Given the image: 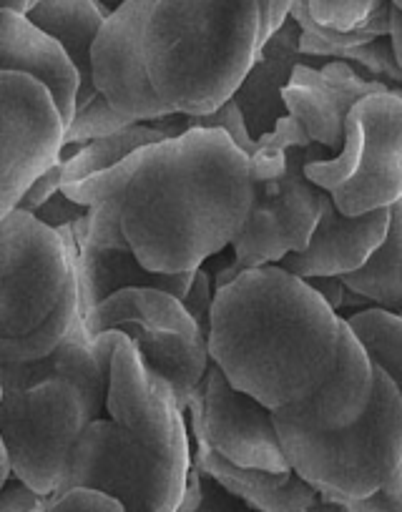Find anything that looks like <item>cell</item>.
<instances>
[{"label":"cell","instance_id":"cell-1","mask_svg":"<svg viewBox=\"0 0 402 512\" xmlns=\"http://www.w3.org/2000/svg\"><path fill=\"white\" fill-rule=\"evenodd\" d=\"M121 226L151 272L181 274L234 244L254 201L249 156L227 131L189 128L146 146L121 196Z\"/></svg>","mask_w":402,"mask_h":512},{"label":"cell","instance_id":"cell-10","mask_svg":"<svg viewBox=\"0 0 402 512\" xmlns=\"http://www.w3.org/2000/svg\"><path fill=\"white\" fill-rule=\"evenodd\" d=\"M0 209L11 214L33 181L61 161L68 123L46 86L26 73L3 71Z\"/></svg>","mask_w":402,"mask_h":512},{"label":"cell","instance_id":"cell-34","mask_svg":"<svg viewBox=\"0 0 402 512\" xmlns=\"http://www.w3.org/2000/svg\"><path fill=\"white\" fill-rule=\"evenodd\" d=\"M48 497L33 490L31 485L13 477L11 482L3 485V497H0V512H38L46 510Z\"/></svg>","mask_w":402,"mask_h":512},{"label":"cell","instance_id":"cell-19","mask_svg":"<svg viewBox=\"0 0 402 512\" xmlns=\"http://www.w3.org/2000/svg\"><path fill=\"white\" fill-rule=\"evenodd\" d=\"M194 437V465L212 477L232 497L242 500L254 512H307L320 490L294 470L272 472L259 467H242L219 455L204 437Z\"/></svg>","mask_w":402,"mask_h":512},{"label":"cell","instance_id":"cell-8","mask_svg":"<svg viewBox=\"0 0 402 512\" xmlns=\"http://www.w3.org/2000/svg\"><path fill=\"white\" fill-rule=\"evenodd\" d=\"M305 174L347 216L390 209L402 199V88L357 103L345 123V144Z\"/></svg>","mask_w":402,"mask_h":512},{"label":"cell","instance_id":"cell-9","mask_svg":"<svg viewBox=\"0 0 402 512\" xmlns=\"http://www.w3.org/2000/svg\"><path fill=\"white\" fill-rule=\"evenodd\" d=\"M93 420L86 397L66 379L0 392V445L11 455L16 477L46 497L61 490L73 450Z\"/></svg>","mask_w":402,"mask_h":512},{"label":"cell","instance_id":"cell-20","mask_svg":"<svg viewBox=\"0 0 402 512\" xmlns=\"http://www.w3.org/2000/svg\"><path fill=\"white\" fill-rule=\"evenodd\" d=\"M390 0H292L289 16L332 46H362L390 36Z\"/></svg>","mask_w":402,"mask_h":512},{"label":"cell","instance_id":"cell-37","mask_svg":"<svg viewBox=\"0 0 402 512\" xmlns=\"http://www.w3.org/2000/svg\"><path fill=\"white\" fill-rule=\"evenodd\" d=\"M289 8H292V0H269V18L267 26H264V41L282 26L289 18Z\"/></svg>","mask_w":402,"mask_h":512},{"label":"cell","instance_id":"cell-2","mask_svg":"<svg viewBox=\"0 0 402 512\" xmlns=\"http://www.w3.org/2000/svg\"><path fill=\"white\" fill-rule=\"evenodd\" d=\"M345 317L279 264L214 292L209 354L237 390L269 410L305 405L337 367Z\"/></svg>","mask_w":402,"mask_h":512},{"label":"cell","instance_id":"cell-17","mask_svg":"<svg viewBox=\"0 0 402 512\" xmlns=\"http://www.w3.org/2000/svg\"><path fill=\"white\" fill-rule=\"evenodd\" d=\"M0 63L3 71L26 73L41 81L56 98L66 123H71L81 93V73L66 48L26 13L0 11Z\"/></svg>","mask_w":402,"mask_h":512},{"label":"cell","instance_id":"cell-14","mask_svg":"<svg viewBox=\"0 0 402 512\" xmlns=\"http://www.w3.org/2000/svg\"><path fill=\"white\" fill-rule=\"evenodd\" d=\"M392 88L347 61L299 63L284 88V103L289 116L305 126L312 144L325 146L335 156L345 144V123L352 108L367 96Z\"/></svg>","mask_w":402,"mask_h":512},{"label":"cell","instance_id":"cell-43","mask_svg":"<svg viewBox=\"0 0 402 512\" xmlns=\"http://www.w3.org/2000/svg\"><path fill=\"white\" fill-rule=\"evenodd\" d=\"M36 3H38V0H36ZM36 3H33V6H36Z\"/></svg>","mask_w":402,"mask_h":512},{"label":"cell","instance_id":"cell-35","mask_svg":"<svg viewBox=\"0 0 402 512\" xmlns=\"http://www.w3.org/2000/svg\"><path fill=\"white\" fill-rule=\"evenodd\" d=\"M307 284H310V287L315 289V292L320 294V297L325 299V302L330 304L335 312H340V307L345 304V297H347L345 279L342 277H312V279H307Z\"/></svg>","mask_w":402,"mask_h":512},{"label":"cell","instance_id":"cell-25","mask_svg":"<svg viewBox=\"0 0 402 512\" xmlns=\"http://www.w3.org/2000/svg\"><path fill=\"white\" fill-rule=\"evenodd\" d=\"M299 48H302L305 56L317 58V61H347L355 68H360L362 73H367V76L377 78V81L402 88V68L397 63L395 51H392L390 36L362 43V46H332V43L302 31Z\"/></svg>","mask_w":402,"mask_h":512},{"label":"cell","instance_id":"cell-39","mask_svg":"<svg viewBox=\"0 0 402 512\" xmlns=\"http://www.w3.org/2000/svg\"><path fill=\"white\" fill-rule=\"evenodd\" d=\"M33 3H36V0H3V8H8V11H18V13H28L33 8Z\"/></svg>","mask_w":402,"mask_h":512},{"label":"cell","instance_id":"cell-4","mask_svg":"<svg viewBox=\"0 0 402 512\" xmlns=\"http://www.w3.org/2000/svg\"><path fill=\"white\" fill-rule=\"evenodd\" d=\"M3 299L0 359H46L68 337L86 332L73 226L51 229L16 209L3 216Z\"/></svg>","mask_w":402,"mask_h":512},{"label":"cell","instance_id":"cell-23","mask_svg":"<svg viewBox=\"0 0 402 512\" xmlns=\"http://www.w3.org/2000/svg\"><path fill=\"white\" fill-rule=\"evenodd\" d=\"M161 141H166V134L159 131L154 123H131V126L121 128L119 134L91 141V144L83 146L71 161H66V174H63L66 181H63V184L83 181L88 179V176L98 174V171L111 169V166L129 159L134 151L161 144Z\"/></svg>","mask_w":402,"mask_h":512},{"label":"cell","instance_id":"cell-6","mask_svg":"<svg viewBox=\"0 0 402 512\" xmlns=\"http://www.w3.org/2000/svg\"><path fill=\"white\" fill-rule=\"evenodd\" d=\"M274 422L289 467L320 495L367 497L402 465V397L380 367L370 407L352 425L327 432Z\"/></svg>","mask_w":402,"mask_h":512},{"label":"cell","instance_id":"cell-28","mask_svg":"<svg viewBox=\"0 0 402 512\" xmlns=\"http://www.w3.org/2000/svg\"><path fill=\"white\" fill-rule=\"evenodd\" d=\"M189 128H219V131H227L232 136L234 144L244 151L247 156H252L257 151L259 141L249 134L247 118H244L242 108L237 106L234 98H229L224 106H219L217 111L204 113V116H189Z\"/></svg>","mask_w":402,"mask_h":512},{"label":"cell","instance_id":"cell-11","mask_svg":"<svg viewBox=\"0 0 402 512\" xmlns=\"http://www.w3.org/2000/svg\"><path fill=\"white\" fill-rule=\"evenodd\" d=\"M191 435L204 437L219 455L242 467L287 472V455L279 440L274 412L229 382L219 364H209L207 377L186 410Z\"/></svg>","mask_w":402,"mask_h":512},{"label":"cell","instance_id":"cell-40","mask_svg":"<svg viewBox=\"0 0 402 512\" xmlns=\"http://www.w3.org/2000/svg\"><path fill=\"white\" fill-rule=\"evenodd\" d=\"M98 3H101V6H104L109 13H114V11H119L121 6H126V3H131V0H98Z\"/></svg>","mask_w":402,"mask_h":512},{"label":"cell","instance_id":"cell-13","mask_svg":"<svg viewBox=\"0 0 402 512\" xmlns=\"http://www.w3.org/2000/svg\"><path fill=\"white\" fill-rule=\"evenodd\" d=\"M154 0H131L106 18L91 51L93 83L119 113L154 123L176 113L151 83L144 61V23Z\"/></svg>","mask_w":402,"mask_h":512},{"label":"cell","instance_id":"cell-7","mask_svg":"<svg viewBox=\"0 0 402 512\" xmlns=\"http://www.w3.org/2000/svg\"><path fill=\"white\" fill-rule=\"evenodd\" d=\"M91 337L119 329L134 342L151 374L174 390L181 412L189 410L212 364L209 339L201 334L179 297L154 287L121 289L83 317Z\"/></svg>","mask_w":402,"mask_h":512},{"label":"cell","instance_id":"cell-24","mask_svg":"<svg viewBox=\"0 0 402 512\" xmlns=\"http://www.w3.org/2000/svg\"><path fill=\"white\" fill-rule=\"evenodd\" d=\"M352 332L370 354L372 364L380 367L395 382L402 397V314L370 307L345 317Z\"/></svg>","mask_w":402,"mask_h":512},{"label":"cell","instance_id":"cell-33","mask_svg":"<svg viewBox=\"0 0 402 512\" xmlns=\"http://www.w3.org/2000/svg\"><path fill=\"white\" fill-rule=\"evenodd\" d=\"M63 174H66V161H58L56 166H51L46 174L38 176V179L33 181L31 189L23 194V199L18 201L16 209L26 211V214H36V211L41 209L48 199H51V196H56L58 191L63 189V181H66L63 179Z\"/></svg>","mask_w":402,"mask_h":512},{"label":"cell","instance_id":"cell-30","mask_svg":"<svg viewBox=\"0 0 402 512\" xmlns=\"http://www.w3.org/2000/svg\"><path fill=\"white\" fill-rule=\"evenodd\" d=\"M51 512H126L124 505L114 497L104 495L96 490H68L61 495L48 497V507Z\"/></svg>","mask_w":402,"mask_h":512},{"label":"cell","instance_id":"cell-38","mask_svg":"<svg viewBox=\"0 0 402 512\" xmlns=\"http://www.w3.org/2000/svg\"><path fill=\"white\" fill-rule=\"evenodd\" d=\"M307 512H347V510H345V507H342V505H337V502L325 500V497L320 495V500H317L315 505H312Z\"/></svg>","mask_w":402,"mask_h":512},{"label":"cell","instance_id":"cell-29","mask_svg":"<svg viewBox=\"0 0 402 512\" xmlns=\"http://www.w3.org/2000/svg\"><path fill=\"white\" fill-rule=\"evenodd\" d=\"M325 500L337 502V505L345 507L347 512H402V465L387 477L385 485L377 487L372 495L357 497H337V495H322Z\"/></svg>","mask_w":402,"mask_h":512},{"label":"cell","instance_id":"cell-21","mask_svg":"<svg viewBox=\"0 0 402 512\" xmlns=\"http://www.w3.org/2000/svg\"><path fill=\"white\" fill-rule=\"evenodd\" d=\"M26 16L41 31L56 38L76 63L81 73V93H78L76 108L91 103L98 96L91 71V51L111 13L98 0H38Z\"/></svg>","mask_w":402,"mask_h":512},{"label":"cell","instance_id":"cell-3","mask_svg":"<svg viewBox=\"0 0 402 512\" xmlns=\"http://www.w3.org/2000/svg\"><path fill=\"white\" fill-rule=\"evenodd\" d=\"M262 46L259 0H154L144 23L151 83L161 101L184 116L224 106Z\"/></svg>","mask_w":402,"mask_h":512},{"label":"cell","instance_id":"cell-12","mask_svg":"<svg viewBox=\"0 0 402 512\" xmlns=\"http://www.w3.org/2000/svg\"><path fill=\"white\" fill-rule=\"evenodd\" d=\"M78 241V282H81L83 317L121 289L154 287L184 299L194 282V272L164 274L151 272L139 262L134 246L121 226V201H109L86 219L73 224Z\"/></svg>","mask_w":402,"mask_h":512},{"label":"cell","instance_id":"cell-27","mask_svg":"<svg viewBox=\"0 0 402 512\" xmlns=\"http://www.w3.org/2000/svg\"><path fill=\"white\" fill-rule=\"evenodd\" d=\"M131 123L136 121H131L129 116L116 111V108L106 101V96L98 93L91 103L76 108L71 123H68L66 146H86L96 139H104V136L119 134L121 128L131 126Z\"/></svg>","mask_w":402,"mask_h":512},{"label":"cell","instance_id":"cell-36","mask_svg":"<svg viewBox=\"0 0 402 512\" xmlns=\"http://www.w3.org/2000/svg\"><path fill=\"white\" fill-rule=\"evenodd\" d=\"M201 500H204V480H201L199 467L194 465L189 472V482H186L184 500H181L179 510L176 512H199Z\"/></svg>","mask_w":402,"mask_h":512},{"label":"cell","instance_id":"cell-42","mask_svg":"<svg viewBox=\"0 0 402 512\" xmlns=\"http://www.w3.org/2000/svg\"><path fill=\"white\" fill-rule=\"evenodd\" d=\"M38 512H51V510H38Z\"/></svg>","mask_w":402,"mask_h":512},{"label":"cell","instance_id":"cell-41","mask_svg":"<svg viewBox=\"0 0 402 512\" xmlns=\"http://www.w3.org/2000/svg\"><path fill=\"white\" fill-rule=\"evenodd\" d=\"M390 3H392V6L400 8V11H402V0H390Z\"/></svg>","mask_w":402,"mask_h":512},{"label":"cell","instance_id":"cell-5","mask_svg":"<svg viewBox=\"0 0 402 512\" xmlns=\"http://www.w3.org/2000/svg\"><path fill=\"white\" fill-rule=\"evenodd\" d=\"M330 156L325 146L312 144L294 116L279 118L277 126L259 139L257 151L249 156L252 209L232 244L234 262L219 272L214 289L227 287L242 272L279 264L287 254L307 249L325 209L327 191L310 181L305 166Z\"/></svg>","mask_w":402,"mask_h":512},{"label":"cell","instance_id":"cell-16","mask_svg":"<svg viewBox=\"0 0 402 512\" xmlns=\"http://www.w3.org/2000/svg\"><path fill=\"white\" fill-rule=\"evenodd\" d=\"M375 392V364L352 327L342 324L337 367L312 400L305 405L277 410L274 417L307 430H342L365 415Z\"/></svg>","mask_w":402,"mask_h":512},{"label":"cell","instance_id":"cell-18","mask_svg":"<svg viewBox=\"0 0 402 512\" xmlns=\"http://www.w3.org/2000/svg\"><path fill=\"white\" fill-rule=\"evenodd\" d=\"M302 28L292 16L264 41L257 61L252 63L244 81L239 83L234 101L242 108L247 118L249 134L254 139H262L277 126L279 118L289 116L287 103H284V88L292 78L294 68L299 63H315L317 58H310L299 48ZM320 66V63H317Z\"/></svg>","mask_w":402,"mask_h":512},{"label":"cell","instance_id":"cell-31","mask_svg":"<svg viewBox=\"0 0 402 512\" xmlns=\"http://www.w3.org/2000/svg\"><path fill=\"white\" fill-rule=\"evenodd\" d=\"M214 279L212 274L207 272L204 267L196 269L194 274V282H191L189 292H186V297L181 299L184 302V307L189 309L191 317L196 319V324H199L201 334L209 339V332H212V309H214Z\"/></svg>","mask_w":402,"mask_h":512},{"label":"cell","instance_id":"cell-22","mask_svg":"<svg viewBox=\"0 0 402 512\" xmlns=\"http://www.w3.org/2000/svg\"><path fill=\"white\" fill-rule=\"evenodd\" d=\"M345 287L372 307L402 314V199L390 206V224L380 249L357 272L347 274Z\"/></svg>","mask_w":402,"mask_h":512},{"label":"cell","instance_id":"cell-32","mask_svg":"<svg viewBox=\"0 0 402 512\" xmlns=\"http://www.w3.org/2000/svg\"><path fill=\"white\" fill-rule=\"evenodd\" d=\"M88 214H91L88 206L78 204L71 196L58 191V194L51 196V199H48L33 216H36L38 221H43L46 226H51V229H63V226H73L76 221L86 219Z\"/></svg>","mask_w":402,"mask_h":512},{"label":"cell","instance_id":"cell-26","mask_svg":"<svg viewBox=\"0 0 402 512\" xmlns=\"http://www.w3.org/2000/svg\"><path fill=\"white\" fill-rule=\"evenodd\" d=\"M146 149L134 151L129 159H124L121 164L111 166L106 171H98V174L88 176L83 181H73V184H63V194L71 196L78 204L88 206V209H96L101 204H109V201H119L124 196L126 186L134 179L136 169L144 161Z\"/></svg>","mask_w":402,"mask_h":512},{"label":"cell","instance_id":"cell-15","mask_svg":"<svg viewBox=\"0 0 402 512\" xmlns=\"http://www.w3.org/2000/svg\"><path fill=\"white\" fill-rule=\"evenodd\" d=\"M387 224H390V209L347 216L327 194L325 209L307 249L287 254L279 267L305 282L312 277H347L365 267L367 259L380 249Z\"/></svg>","mask_w":402,"mask_h":512}]
</instances>
